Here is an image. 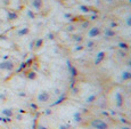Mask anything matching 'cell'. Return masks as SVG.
<instances>
[{
    "label": "cell",
    "instance_id": "obj_26",
    "mask_svg": "<svg viewBox=\"0 0 131 129\" xmlns=\"http://www.w3.org/2000/svg\"><path fill=\"white\" fill-rule=\"evenodd\" d=\"M122 129H130V128H128V127H124V128H122Z\"/></svg>",
    "mask_w": 131,
    "mask_h": 129
},
{
    "label": "cell",
    "instance_id": "obj_8",
    "mask_svg": "<svg viewBox=\"0 0 131 129\" xmlns=\"http://www.w3.org/2000/svg\"><path fill=\"white\" fill-rule=\"evenodd\" d=\"M17 17H18V15L15 12H8L7 13V18H8L9 21H14V20H16Z\"/></svg>",
    "mask_w": 131,
    "mask_h": 129
},
{
    "label": "cell",
    "instance_id": "obj_4",
    "mask_svg": "<svg viewBox=\"0 0 131 129\" xmlns=\"http://www.w3.org/2000/svg\"><path fill=\"white\" fill-rule=\"evenodd\" d=\"M50 98V95L47 93V91H41V93L38 95V101L39 102H47Z\"/></svg>",
    "mask_w": 131,
    "mask_h": 129
},
{
    "label": "cell",
    "instance_id": "obj_10",
    "mask_svg": "<svg viewBox=\"0 0 131 129\" xmlns=\"http://www.w3.org/2000/svg\"><path fill=\"white\" fill-rule=\"evenodd\" d=\"M104 57H105V53H104V51H100V53L98 54V56H97V58H96L95 63L96 64H99L101 61H103V58H104Z\"/></svg>",
    "mask_w": 131,
    "mask_h": 129
},
{
    "label": "cell",
    "instance_id": "obj_11",
    "mask_svg": "<svg viewBox=\"0 0 131 129\" xmlns=\"http://www.w3.org/2000/svg\"><path fill=\"white\" fill-rule=\"evenodd\" d=\"M26 78L30 79V80H34V79L37 78V73L34 72V71H31V72H29L26 74Z\"/></svg>",
    "mask_w": 131,
    "mask_h": 129
},
{
    "label": "cell",
    "instance_id": "obj_19",
    "mask_svg": "<svg viewBox=\"0 0 131 129\" xmlns=\"http://www.w3.org/2000/svg\"><path fill=\"white\" fill-rule=\"evenodd\" d=\"M27 15L30 16L31 18H34V14H33V13L31 12V10H27Z\"/></svg>",
    "mask_w": 131,
    "mask_h": 129
},
{
    "label": "cell",
    "instance_id": "obj_16",
    "mask_svg": "<svg viewBox=\"0 0 131 129\" xmlns=\"http://www.w3.org/2000/svg\"><path fill=\"white\" fill-rule=\"evenodd\" d=\"M69 69L71 70V72H72V75H75V74H76V70H75L74 67H73V66H72V65H71V64H70V63H69Z\"/></svg>",
    "mask_w": 131,
    "mask_h": 129
},
{
    "label": "cell",
    "instance_id": "obj_2",
    "mask_svg": "<svg viewBox=\"0 0 131 129\" xmlns=\"http://www.w3.org/2000/svg\"><path fill=\"white\" fill-rule=\"evenodd\" d=\"M91 126L96 129H107L108 125L106 122H104L103 120H99V119H95V120L91 121Z\"/></svg>",
    "mask_w": 131,
    "mask_h": 129
},
{
    "label": "cell",
    "instance_id": "obj_24",
    "mask_svg": "<svg viewBox=\"0 0 131 129\" xmlns=\"http://www.w3.org/2000/svg\"><path fill=\"white\" fill-rule=\"evenodd\" d=\"M39 129H47V128H46V127H43V126H40V127H39Z\"/></svg>",
    "mask_w": 131,
    "mask_h": 129
},
{
    "label": "cell",
    "instance_id": "obj_17",
    "mask_svg": "<svg viewBox=\"0 0 131 129\" xmlns=\"http://www.w3.org/2000/svg\"><path fill=\"white\" fill-rule=\"evenodd\" d=\"M95 98H96V96H95V95H91V96H89V97H88V99H87V102L91 103V102H94V101H95Z\"/></svg>",
    "mask_w": 131,
    "mask_h": 129
},
{
    "label": "cell",
    "instance_id": "obj_14",
    "mask_svg": "<svg viewBox=\"0 0 131 129\" xmlns=\"http://www.w3.org/2000/svg\"><path fill=\"white\" fill-rule=\"evenodd\" d=\"M105 34H106V37H113L114 34H115V32L112 30H110V29H107V30L105 31Z\"/></svg>",
    "mask_w": 131,
    "mask_h": 129
},
{
    "label": "cell",
    "instance_id": "obj_15",
    "mask_svg": "<svg viewBox=\"0 0 131 129\" xmlns=\"http://www.w3.org/2000/svg\"><path fill=\"white\" fill-rule=\"evenodd\" d=\"M74 120L75 121H79V122L82 120V119H81V114L80 113H77V112H76V113L74 114Z\"/></svg>",
    "mask_w": 131,
    "mask_h": 129
},
{
    "label": "cell",
    "instance_id": "obj_6",
    "mask_svg": "<svg viewBox=\"0 0 131 129\" xmlns=\"http://www.w3.org/2000/svg\"><path fill=\"white\" fill-rule=\"evenodd\" d=\"M32 7L36 10H40L42 7V0H33L32 1Z\"/></svg>",
    "mask_w": 131,
    "mask_h": 129
},
{
    "label": "cell",
    "instance_id": "obj_3",
    "mask_svg": "<svg viewBox=\"0 0 131 129\" xmlns=\"http://www.w3.org/2000/svg\"><path fill=\"white\" fill-rule=\"evenodd\" d=\"M1 115H3L6 119H9V118H12L14 115V111H13V108H2L1 110Z\"/></svg>",
    "mask_w": 131,
    "mask_h": 129
},
{
    "label": "cell",
    "instance_id": "obj_27",
    "mask_svg": "<svg viewBox=\"0 0 131 129\" xmlns=\"http://www.w3.org/2000/svg\"><path fill=\"white\" fill-rule=\"evenodd\" d=\"M108 1H112V0H108Z\"/></svg>",
    "mask_w": 131,
    "mask_h": 129
},
{
    "label": "cell",
    "instance_id": "obj_9",
    "mask_svg": "<svg viewBox=\"0 0 131 129\" xmlns=\"http://www.w3.org/2000/svg\"><path fill=\"white\" fill-rule=\"evenodd\" d=\"M29 32H30V29L29 27H23V29H21V30L18 31V36H26V34H29Z\"/></svg>",
    "mask_w": 131,
    "mask_h": 129
},
{
    "label": "cell",
    "instance_id": "obj_20",
    "mask_svg": "<svg viewBox=\"0 0 131 129\" xmlns=\"http://www.w3.org/2000/svg\"><path fill=\"white\" fill-rule=\"evenodd\" d=\"M80 8L82 9V12H84V13H87V12H88V10H89V9L87 8L86 6H80Z\"/></svg>",
    "mask_w": 131,
    "mask_h": 129
},
{
    "label": "cell",
    "instance_id": "obj_22",
    "mask_svg": "<svg viewBox=\"0 0 131 129\" xmlns=\"http://www.w3.org/2000/svg\"><path fill=\"white\" fill-rule=\"evenodd\" d=\"M93 45H94V41H89V42H88V47H93Z\"/></svg>",
    "mask_w": 131,
    "mask_h": 129
},
{
    "label": "cell",
    "instance_id": "obj_7",
    "mask_svg": "<svg viewBox=\"0 0 131 129\" xmlns=\"http://www.w3.org/2000/svg\"><path fill=\"white\" fill-rule=\"evenodd\" d=\"M115 97H116V105L117 106H122V104H123V97H122V95L120 93H116L115 94Z\"/></svg>",
    "mask_w": 131,
    "mask_h": 129
},
{
    "label": "cell",
    "instance_id": "obj_5",
    "mask_svg": "<svg viewBox=\"0 0 131 129\" xmlns=\"http://www.w3.org/2000/svg\"><path fill=\"white\" fill-rule=\"evenodd\" d=\"M88 34H89L90 38H95V37H97L99 34V29L98 27H91L89 30V33H88Z\"/></svg>",
    "mask_w": 131,
    "mask_h": 129
},
{
    "label": "cell",
    "instance_id": "obj_18",
    "mask_svg": "<svg viewBox=\"0 0 131 129\" xmlns=\"http://www.w3.org/2000/svg\"><path fill=\"white\" fill-rule=\"evenodd\" d=\"M0 101H1V102L6 101V95H5V94H0Z\"/></svg>",
    "mask_w": 131,
    "mask_h": 129
},
{
    "label": "cell",
    "instance_id": "obj_23",
    "mask_svg": "<svg viewBox=\"0 0 131 129\" xmlns=\"http://www.w3.org/2000/svg\"><path fill=\"white\" fill-rule=\"evenodd\" d=\"M128 24H129V25H131V15H130V17L128 18Z\"/></svg>",
    "mask_w": 131,
    "mask_h": 129
},
{
    "label": "cell",
    "instance_id": "obj_12",
    "mask_svg": "<svg viewBox=\"0 0 131 129\" xmlns=\"http://www.w3.org/2000/svg\"><path fill=\"white\" fill-rule=\"evenodd\" d=\"M122 79L123 80H129V79H131V72H124L122 74Z\"/></svg>",
    "mask_w": 131,
    "mask_h": 129
},
{
    "label": "cell",
    "instance_id": "obj_25",
    "mask_svg": "<svg viewBox=\"0 0 131 129\" xmlns=\"http://www.w3.org/2000/svg\"><path fill=\"white\" fill-rule=\"evenodd\" d=\"M60 129H66L65 126H60Z\"/></svg>",
    "mask_w": 131,
    "mask_h": 129
},
{
    "label": "cell",
    "instance_id": "obj_21",
    "mask_svg": "<svg viewBox=\"0 0 131 129\" xmlns=\"http://www.w3.org/2000/svg\"><path fill=\"white\" fill-rule=\"evenodd\" d=\"M120 47H121V48H128V46H127V43H123V42H121V43H120Z\"/></svg>",
    "mask_w": 131,
    "mask_h": 129
},
{
    "label": "cell",
    "instance_id": "obj_13",
    "mask_svg": "<svg viewBox=\"0 0 131 129\" xmlns=\"http://www.w3.org/2000/svg\"><path fill=\"white\" fill-rule=\"evenodd\" d=\"M42 43H43V40L42 39H38L36 41V43H34V46H36V48H40L42 46Z\"/></svg>",
    "mask_w": 131,
    "mask_h": 129
},
{
    "label": "cell",
    "instance_id": "obj_1",
    "mask_svg": "<svg viewBox=\"0 0 131 129\" xmlns=\"http://www.w3.org/2000/svg\"><path fill=\"white\" fill-rule=\"evenodd\" d=\"M15 67V64L13 63L12 61H2V62H0V70H2V71H13Z\"/></svg>",
    "mask_w": 131,
    "mask_h": 129
}]
</instances>
